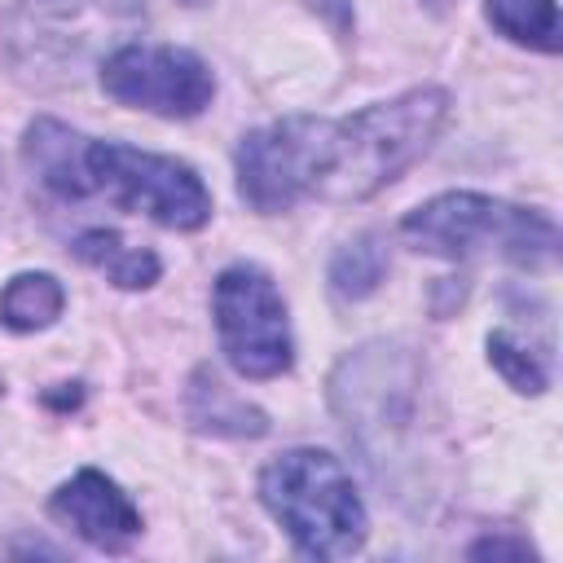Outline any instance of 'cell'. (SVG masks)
Wrapping results in <instances>:
<instances>
[{
    "mask_svg": "<svg viewBox=\"0 0 563 563\" xmlns=\"http://www.w3.org/2000/svg\"><path fill=\"white\" fill-rule=\"evenodd\" d=\"M88 185L114 207L145 211L167 229H202L211 220V194L189 163L167 154H145L119 141L88 145Z\"/></svg>",
    "mask_w": 563,
    "mask_h": 563,
    "instance_id": "cell-4",
    "label": "cell"
},
{
    "mask_svg": "<svg viewBox=\"0 0 563 563\" xmlns=\"http://www.w3.org/2000/svg\"><path fill=\"white\" fill-rule=\"evenodd\" d=\"M75 255L88 264V268H97V273H106L114 286H123V290H145V286H154L158 282V255L150 251V246H132V242H123L114 229H88V233H79L75 238Z\"/></svg>",
    "mask_w": 563,
    "mask_h": 563,
    "instance_id": "cell-10",
    "label": "cell"
},
{
    "mask_svg": "<svg viewBox=\"0 0 563 563\" xmlns=\"http://www.w3.org/2000/svg\"><path fill=\"white\" fill-rule=\"evenodd\" d=\"M339 40H347L352 35V26H356V13H352V0H303Z\"/></svg>",
    "mask_w": 563,
    "mask_h": 563,
    "instance_id": "cell-16",
    "label": "cell"
},
{
    "mask_svg": "<svg viewBox=\"0 0 563 563\" xmlns=\"http://www.w3.org/2000/svg\"><path fill=\"white\" fill-rule=\"evenodd\" d=\"M422 9H427V13H435V18H444V13L453 9V0H422Z\"/></svg>",
    "mask_w": 563,
    "mask_h": 563,
    "instance_id": "cell-18",
    "label": "cell"
},
{
    "mask_svg": "<svg viewBox=\"0 0 563 563\" xmlns=\"http://www.w3.org/2000/svg\"><path fill=\"white\" fill-rule=\"evenodd\" d=\"M484 13L515 44L559 53V9H554V0H484Z\"/></svg>",
    "mask_w": 563,
    "mask_h": 563,
    "instance_id": "cell-13",
    "label": "cell"
},
{
    "mask_svg": "<svg viewBox=\"0 0 563 563\" xmlns=\"http://www.w3.org/2000/svg\"><path fill=\"white\" fill-rule=\"evenodd\" d=\"M488 361H493V369H497L515 391L541 396V391H545V383H550L545 365H541V361H537L519 339H510V334H488Z\"/></svg>",
    "mask_w": 563,
    "mask_h": 563,
    "instance_id": "cell-15",
    "label": "cell"
},
{
    "mask_svg": "<svg viewBox=\"0 0 563 563\" xmlns=\"http://www.w3.org/2000/svg\"><path fill=\"white\" fill-rule=\"evenodd\" d=\"M497 559V554H510V559H523V554H532L528 550V541H506V537H488V541H475L471 545V559Z\"/></svg>",
    "mask_w": 563,
    "mask_h": 563,
    "instance_id": "cell-17",
    "label": "cell"
},
{
    "mask_svg": "<svg viewBox=\"0 0 563 563\" xmlns=\"http://www.w3.org/2000/svg\"><path fill=\"white\" fill-rule=\"evenodd\" d=\"M48 510H53V519H62L70 532H79L97 550H128L141 537V515H136L132 497L101 471L70 475L53 493Z\"/></svg>",
    "mask_w": 563,
    "mask_h": 563,
    "instance_id": "cell-8",
    "label": "cell"
},
{
    "mask_svg": "<svg viewBox=\"0 0 563 563\" xmlns=\"http://www.w3.org/2000/svg\"><path fill=\"white\" fill-rule=\"evenodd\" d=\"M260 501L286 537L312 559H347L365 545V506L339 457L321 449H290L260 475Z\"/></svg>",
    "mask_w": 563,
    "mask_h": 563,
    "instance_id": "cell-2",
    "label": "cell"
},
{
    "mask_svg": "<svg viewBox=\"0 0 563 563\" xmlns=\"http://www.w3.org/2000/svg\"><path fill=\"white\" fill-rule=\"evenodd\" d=\"M449 119L444 88H409L391 101L365 106L361 114L330 123L325 167L317 176L312 198L325 202H361L391 185L405 167H413Z\"/></svg>",
    "mask_w": 563,
    "mask_h": 563,
    "instance_id": "cell-1",
    "label": "cell"
},
{
    "mask_svg": "<svg viewBox=\"0 0 563 563\" xmlns=\"http://www.w3.org/2000/svg\"><path fill=\"white\" fill-rule=\"evenodd\" d=\"M88 145L92 136L66 128L62 119H35L26 128V141H22V158L31 167V176L57 194V198H88L92 185H88Z\"/></svg>",
    "mask_w": 563,
    "mask_h": 563,
    "instance_id": "cell-9",
    "label": "cell"
},
{
    "mask_svg": "<svg viewBox=\"0 0 563 563\" xmlns=\"http://www.w3.org/2000/svg\"><path fill=\"white\" fill-rule=\"evenodd\" d=\"M400 238L413 251L444 260H471L497 251L515 264L537 268V264H554L559 255V229L545 211L510 207L488 194H440L400 220Z\"/></svg>",
    "mask_w": 563,
    "mask_h": 563,
    "instance_id": "cell-3",
    "label": "cell"
},
{
    "mask_svg": "<svg viewBox=\"0 0 563 563\" xmlns=\"http://www.w3.org/2000/svg\"><path fill=\"white\" fill-rule=\"evenodd\" d=\"M62 308H66V290L53 273H18L0 290V325H9L18 334L53 325L62 317Z\"/></svg>",
    "mask_w": 563,
    "mask_h": 563,
    "instance_id": "cell-11",
    "label": "cell"
},
{
    "mask_svg": "<svg viewBox=\"0 0 563 563\" xmlns=\"http://www.w3.org/2000/svg\"><path fill=\"white\" fill-rule=\"evenodd\" d=\"M101 88L119 106L150 110L163 119H194L216 97L211 66L198 53L167 44H119L101 62Z\"/></svg>",
    "mask_w": 563,
    "mask_h": 563,
    "instance_id": "cell-7",
    "label": "cell"
},
{
    "mask_svg": "<svg viewBox=\"0 0 563 563\" xmlns=\"http://www.w3.org/2000/svg\"><path fill=\"white\" fill-rule=\"evenodd\" d=\"M189 418L202 431H216V435H264V427H268L260 409L233 400V391L207 369L189 387Z\"/></svg>",
    "mask_w": 563,
    "mask_h": 563,
    "instance_id": "cell-12",
    "label": "cell"
},
{
    "mask_svg": "<svg viewBox=\"0 0 563 563\" xmlns=\"http://www.w3.org/2000/svg\"><path fill=\"white\" fill-rule=\"evenodd\" d=\"M325 136L330 119H277L238 141V194L260 216L290 211L299 198L317 189V176L325 167Z\"/></svg>",
    "mask_w": 563,
    "mask_h": 563,
    "instance_id": "cell-6",
    "label": "cell"
},
{
    "mask_svg": "<svg viewBox=\"0 0 563 563\" xmlns=\"http://www.w3.org/2000/svg\"><path fill=\"white\" fill-rule=\"evenodd\" d=\"M387 273V246L378 233H361L347 246H339V255L330 260V286L339 299H365L378 290Z\"/></svg>",
    "mask_w": 563,
    "mask_h": 563,
    "instance_id": "cell-14",
    "label": "cell"
},
{
    "mask_svg": "<svg viewBox=\"0 0 563 563\" xmlns=\"http://www.w3.org/2000/svg\"><path fill=\"white\" fill-rule=\"evenodd\" d=\"M211 308H216L220 347L242 378H277L290 369L295 361L290 321L268 273L251 264L224 268L211 290Z\"/></svg>",
    "mask_w": 563,
    "mask_h": 563,
    "instance_id": "cell-5",
    "label": "cell"
}]
</instances>
